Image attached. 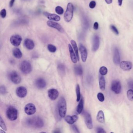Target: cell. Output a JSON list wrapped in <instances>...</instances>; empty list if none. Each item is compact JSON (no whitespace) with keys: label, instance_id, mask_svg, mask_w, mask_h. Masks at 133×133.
<instances>
[{"label":"cell","instance_id":"cell-1","mask_svg":"<svg viewBox=\"0 0 133 133\" xmlns=\"http://www.w3.org/2000/svg\"><path fill=\"white\" fill-rule=\"evenodd\" d=\"M25 125L32 128H41L44 126V123L43 119L40 117L35 116L26 119Z\"/></svg>","mask_w":133,"mask_h":133},{"label":"cell","instance_id":"cell-2","mask_svg":"<svg viewBox=\"0 0 133 133\" xmlns=\"http://www.w3.org/2000/svg\"><path fill=\"white\" fill-rule=\"evenodd\" d=\"M58 109L60 117L61 118L65 117L67 111V106L66 101L63 97H61L58 101Z\"/></svg>","mask_w":133,"mask_h":133},{"label":"cell","instance_id":"cell-3","mask_svg":"<svg viewBox=\"0 0 133 133\" xmlns=\"http://www.w3.org/2000/svg\"><path fill=\"white\" fill-rule=\"evenodd\" d=\"M74 7L72 3L69 2L67 5L66 11L64 14V20L66 22H70L73 17Z\"/></svg>","mask_w":133,"mask_h":133},{"label":"cell","instance_id":"cell-4","mask_svg":"<svg viewBox=\"0 0 133 133\" xmlns=\"http://www.w3.org/2000/svg\"><path fill=\"white\" fill-rule=\"evenodd\" d=\"M18 112L16 109L13 107L11 106L7 109L6 115L7 118L10 120H16L18 118Z\"/></svg>","mask_w":133,"mask_h":133},{"label":"cell","instance_id":"cell-5","mask_svg":"<svg viewBox=\"0 0 133 133\" xmlns=\"http://www.w3.org/2000/svg\"><path fill=\"white\" fill-rule=\"evenodd\" d=\"M20 68L21 72L24 74H29L31 72L32 70L31 64L27 61H24L21 62Z\"/></svg>","mask_w":133,"mask_h":133},{"label":"cell","instance_id":"cell-6","mask_svg":"<svg viewBox=\"0 0 133 133\" xmlns=\"http://www.w3.org/2000/svg\"><path fill=\"white\" fill-rule=\"evenodd\" d=\"M8 77L11 81L15 84H18L21 81V76L16 71H13L9 73Z\"/></svg>","mask_w":133,"mask_h":133},{"label":"cell","instance_id":"cell-7","mask_svg":"<svg viewBox=\"0 0 133 133\" xmlns=\"http://www.w3.org/2000/svg\"><path fill=\"white\" fill-rule=\"evenodd\" d=\"M22 40V37L18 34L13 35L10 38V42L14 47H18Z\"/></svg>","mask_w":133,"mask_h":133},{"label":"cell","instance_id":"cell-8","mask_svg":"<svg viewBox=\"0 0 133 133\" xmlns=\"http://www.w3.org/2000/svg\"><path fill=\"white\" fill-rule=\"evenodd\" d=\"M122 87L120 82L118 80H114L112 82L111 89L116 94H119L121 91Z\"/></svg>","mask_w":133,"mask_h":133},{"label":"cell","instance_id":"cell-9","mask_svg":"<svg viewBox=\"0 0 133 133\" xmlns=\"http://www.w3.org/2000/svg\"><path fill=\"white\" fill-rule=\"evenodd\" d=\"M47 24L48 27L57 29L59 32L61 33L64 32V30L63 27L57 23L55 22L49 20L47 21Z\"/></svg>","mask_w":133,"mask_h":133},{"label":"cell","instance_id":"cell-10","mask_svg":"<svg viewBox=\"0 0 133 133\" xmlns=\"http://www.w3.org/2000/svg\"><path fill=\"white\" fill-rule=\"evenodd\" d=\"M25 112L28 115H32L36 112V107L35 105L32 103H29L26 105L25 109Z\"/></svg>","mask_w":133,"mask_h":133},{"label":"cell","instance_id":"cell-11","mask_svg":"<svg viewBox=\"0 0 133 133\" xmlns=\"http://www.w3.org/2000/svg\"><path fill=\"white\" fill-rule=\"evenodd\" d=\"M120 66L123 70L128 71L132 68V64L131 62L123 61L120 63Z\"/></svg>","mask_w":133,"mask_h":133},{"label":"cell","instance_id":"cell-12","mask_svg":"<svg viewBox=\"0 0 133 133\" xmlns=\"http://www.w3.org/2000/svg\"><path fill=\"white\" fill-rule=\"evenodd\" d=\"M100 38L98 36L95 35L93 36V46H92V50L93 52H96L98 50L99 47Z\"/></svg>","mask_w":133,"mask_h":133},{"label":"cell","instance_id":"cell-13","mask_svg":"<svg viewBox=\"0 0 133 133\" xmlns=\"http://www.w3.org/2000/svg\"><path fill=\"white\" fill-rule=\"evenodd\" d=\"M84 119L87 127L88 129H91L93 128V123L90 114L88 112H86L84 114Z\"/></svg>","mask_w":133,"mask_h":133},{"label":"cell","instance_id":"cell-14","mask_svg":"<svg viewBox=\"0 0 133 133\" xmlns=\"http://www.w3.org/2000/svg\"><path fill=\"white\" fill-rule=\"evenodd\" d=\"M79 50L81 55L82 60L83 62H85L88 56V52L86 48L84 46L80 44L79 45Z\"/></svg>","mask_w":133,"mask_h":133},{"label":"cell","instance_id":"cell-15","mask_svg":"<svg viewBox=\"0 0 133 133\" xmlns=\"http://www.w3.org/2000/svg\"><path fill=\"white\" fill-rule=\"evenodd\" d=\"M48 93V97L52 100H55L56 99L59 95L58 90L55 89H49Z\"/></svg>","mask_w":133,"mask_h":133},{"label":"cell","instance_id":"cell-16","mask_svg":"<svg viewBox=\"0 0 133 133\" xmlns=\"http://www.w3.org/2000/svg\"><path fill=\"white\" fill-rule=\"evenodd\" d=\"M27 89L23 86L19 87L16 90V95L18 97L21 98L25 97L27 95Z\"/></svg>","mask_w":133,"mask_h":133},{"label":"cell","instance_id":"cell-17","mask_svg":"<svg viewBox=\"0 0 133 133\" xmlns=\"http://www.w3.org/2000/svg\"><path fill=\"white\" fill-rule=\"evenodd\" d=\"M43 14L50 20L59 21L61 20V17L55 14L50 13L47 12H45L43 13Z\"/></svg>","mask_w":133,"mask_h":133},{"label":"cell","instance_id":"cell-18","mask_svg":"<svg viewBox=\"0 0 133 133\" xmlns=\"http://www.w3.org/2000/svg\"><path fill=\"white\" fill-rule=\"evenodd\" d=\"M35 85L39 89H43L47 85V83L45 79L42 78H39L36 80Z\"/></svg>","mask_w":133,"mask_h":133},{"label":"cell","instance_id":"cell-19","mask_svg":"<svg viewBox=\"0 0 133 133\" xmlns=\"http://www.w3.org/2000/svg\"><path fill=\"white\" fill-rule=\"evenodd\" d=\"M24 45L25 47L29 50H32L35 46L34 41L32 39L29 38L26 39L24 41Z\"/></svg>","mask_w":133,"mask_h":133},{"label":"cell","instance_id":"cell-20","mask_svg":"<svg viewBox=\"0 0 133 133\" xmlns=\"http://www.w3.org/2000/svg\"><path fill=\"white\" fill-rule=\"evenodd\" d=\"M68 49H69V52H70L71 59L72 60L73 63L75 64L76 63L77 61V56H76L75 52L73 50V48L72 47V46L70 44L68 45Z\"/></svg>","mask_w":133,"mask_h":133},{"label":"cell","instance_id":"cell-21","mask_svg":"<svg viewBox=\"0 0 133 133\" xmlns=\"http://www.w3.org/2000/svg\"><path fill=\"white\" fill-rule=\"evenodd\" d=\"M114 63L116 65L120 64V56L119 50L117 48L114 49V54L113 59Z\"/></svg>","mask_w":133,"mask_h":133},{"label":"cell","instance_id":"cell-22","mask_svg":"<svg viewBox=\"0 0 133 133\" xmlns=\"http://www.w3.org/2000/svg\"><path fill=\"white\" fill-rule=\"evenodd\" d=\"M78 117L77 115L67 116L65 117L66 122L70 125H73L77 120Z\"/></svg>","mask_w":133,"mask_h":133},{"label":"cell","instance_id":"cell-23","mask_svg":"<svg viewBox=\"0 0 133 133\" xmlns=\"http://www.w3.org/2000/svg\"><path fill=\"white\" fill-rule=\"evenodd\" d=\"M71 43L72 44V46L73 48V50L76 54L77 59L78 61H79V50L77 46V43L74 40H72L71 41Z\"/></svg>","mask_w":133,"mask_h":133},{"label":"cell","instance_id":"cell-24","mask_svg":"<svg viewBox=\"0 0 133 133\" xmlns=\"http://www.w3.org/2000/svg\"><path fill=\"white\" fill-rule=\"evenodd\" d=\"M13 54L14 56L17 59H20L22 57V53L18 48H14L13 51Z\"/></svg>","mask_w":133,"mask_h":133},{"label":"cell","instance_id":"cell-25","mask_svg":"<svg viewBox=\"0 0 133 133\" xmlns=\"http://www.w3.org/2000/svg\"><path fill=\"white\" fill-rule=\"evenodd\" d=\"M97 118L98 121L100 123H104V115L102 111H98L97 115Z\"/></svg>","mask_w":133,"mask_h":133},{"label":"cell","instance_id":"cell-26","mask_svg":"<svg viewBox=\"0 0 133 133\" xmlns=\"http://www.w3.org/2000/svg\"><path fill=\"white\" fill-rule=\"evenodd\" d=\"M99 86L100 89L104 91L105 89V86H106V81L104 77L102 76H100L99 79Z\"/></svg>","mask_w":133,"mask_h":133},{"label":"cell","instance_id":"cell-27","mask_svg":"<svg viewBox=\"0 0 133 133\" xmlns=\"http://www.w3.org/2000/svg\"><path fill=\"white\" fill-rule=\"evenodd\" d=\"M84 108V100L81 98L77 107V111L78 114L81 113Z\"/></svg>","mask_w":133,"mask_h":133},{"label":"cell","instance_id":"cell-28","mask_svg":"<svg viewBox=\"0 0 133 133\" xmlns=\"http://www.w3.org/2000/svg\"><path fill=\"white\" fill-rule=\"evenodd\" d=\"M74 71L77 75H81L83 74V70L80 65H76L74 67Z\"/></svg>","mask_w":133,"mask_h":133},{"label":"cell","instance_id":"cell-29","mask_svg":"<svg viewBox=\"0 0 133 133\" xmlns=\"http://www.w3.org/2000/svg\"><path fill=\"white\" fill-rule=\"evenodd\" d=\"M76 95H77V101L79 102L81 99L80 87L79 84H77L76 88Z\"/></svg>","mask_w":133,"mask_h":133},{"label":"cell","instance_id":"cell-30","mask_svg":"<svg viewBox=\"0 0 133 133\" xmlns=\"http://www.w3.org/2000/svg\"><path fill=\"white\" fill-rule=\"evenodd\" d=\"M47 49L49 52L52 53H54L57 50L56 47L52 44H49L48 45Z\"/></svg>","mask_w":133,"mask_h":133},{"label":"cell","instance_id":"cell-31","mask_svg":"<svg viewBox=\"0 0 133 133\" xmlns=\"http://www.w3.org/2000/svg\"><path fill=\"white\" fill-rule=\"evenodd\" d=\"M127 96L129 100L133 101V90L132 89H129L127 92Z\"/></svg>","mask_w":133,"mask_h":133},{"label":"cell","instance_id":"cell-32","mask_svg":"<svg viewBox=\"0 0 133 133\" xmlns=\"http://www.w3.org/2000/svg\"><path fill=\"white\" fill-rule=\"evenodd\" d=\"M108 70L105 66H102L99 70V72L102 75H106L107 74Z\"/></svg>","mask_w":133,"mask_h":133},{"label":"cell","instance_id":"cell-33","mask_svg":"<svg viewBox=\"0 0 133 133\" xmlns=\"http://www.w3.org/2000/svg\"><path fill=\"white\" fill-rule=\"evenodd\" d=\"M55 11L56 13L59 15H62L64 13L63 9L60 6H57L55 7Z\"/></svg>","mask_w":133,"mask_h":133},{"label":"cell","instance_id":"cell-34","mask_svg":"<svg viewBox=\"0 0 133 133\" xmlns=\"http://www.w3.org/2000/svg\"><path fill=\"white\" fill-rule=\"evenodd\" d=\"M0 127L4 130V131H6L7 130L6 126L5 125L4 120L1 116H0Z\"/></svg>","mask_w":133,"mask_h":133},{"label":"cell","instance_id":"cell-35","mask_svg":"<svg viewBox=\"0 0 133 133\" xmlns=\"http://www.w3.org/2000/svg\"><path fill=\"white\" fill-rule=\"evenodd\" d=\"M58 69L59 71V72L61 74H63L65 73V66H64L63 64H59L58 65Z\"/></svg>","mask_w":133,"mask_h":133},{"label":"cell","instance_id":"cell-36","mask_svg":"<svg viewBox=\"0 0 133 133\" xmlns=\"http://www.w3.org/2000/svg\"><path fill=\"white\" fill-rule=\"evenodd\" d=\"M97 98L98 100L100 102H103L104 101L105 98L103 93H99L97 95Z\"/></svg>","mask_w":133,"mask_h":133},{"label":"cell","instance_id":"cell-37","mask_svg":"<svg viewBox=\"0 0 133 133\" xmlns=\"http://www.w3.org/2000/svg\"><path fill=\"white\" fill-rule=\"evenodd\" d=\"M0 15L1 17L3 18H5L7 15V12L6 9H2L0 11Z\"/></svg>","mask_w":133,"mask_h":133},{"label":"cell","instance_id":"cell-38","mask_svg":"<svg viewBox=\"0 0 133 133\" xmlns=\"http://www.w3.org/2000/svg\"><path fill=\"white\" fill-rule=\"evenodd\" d=\"M110 28L116 34V35H118L119 34V32H118V30L117 29L116 27L114 25H111L110 26Z\"/></svg>","mask_w":133,"mask_h":133},{"label":"cell","instance_id":"cell-39","mask_svg":"<svg viewBox=\"0 0 133 133\" xmlns=\"http://www.w3.org/2000/svg\"><path fill=\"white\" fill-rule=\"evenodd\" d=\"M0 93L2 95H4L6 93L7 90L6 88L4 86H0Z\"/></svg>","mask_w":133,"mask_h":133},{"label":"cell","instance_id":"cell-40","mask_svg":"<svg viewBox=\"0 0 133 133\" xmlns=\"http://www.w3.org/2000/svg\"><path fill=\"white\" fill-rule=\"evenodd\" d=\"M96 5V3L95 1H92L89 3V7L91 9H94Z\"/></svg>","mask_w":133,"mask_h":133},{"label":"cell","instance_id":"cell-41","mask_svg":"<svg viewBox=\"0 0 133 133\" xmlns=\"http://www.w3.org/2000/svg\"><path fill=\"white\" fill-rule=\"evenodd\" d=\"M72 129L73 131L75 133H80V132L79 131V129L77 127V126L75 125H73L72 127Z\"/></svg>","mask_w":133,"mask_h":133},{"label":"cell","instance_id":"cell-42","mask_svg":"<svg viewBox=\"0 0 133 133\" xmlns=\"http://www.w3.org/2000/svg\"><path fill=\"white\" fill-rule=\"evenodd\" d=\"M97 133H106L105 131L102 128H100V127H98L97 129Z\"/></svg>","mask_w":133,"mask_h":133},{"label":"cell","instance_id":"cell-43","mask_svg":"<svg viewBox=\"0 0 133 133\" xmlns=\"http://www.w3.org/2000/svg\"><path fill=\"white\" fill-rule=\"evenodd\" d=\"M128 86L130 88L133 90V80H130L129 82Z\"/></svg>","mask_w":133,"mask_h":133},{"label":"cell","instance_id":"cell-44","mask_svg":"<svg viewBox=\"0 0 133 133\" xmlns=\"http://www.w3.org/2000/svg\"><path fill=\"white\" fill-rule=\"evenodd\" d=\"M93 28L95 30H97L98 29V23L97 22H95L94 23V25H93Z\"/></svg>","mask_w":133,"mask_h":133},{"label":"cell","instance_id":"cell-45","mask_svg":"<svg viewBox=\"0 0 133 133\" xmlns=\"http://www.w3.org/2000/svg\"><path fill=\"white\" fill-rule=\"evenodd\" d=\"M15 0H11L10 2H9V6L10 7H12L13 6L14 4V2H15Z\"/></svg>","mask_w":133,"mask_h":133},{"label":"cell","instance_id":"cell-46","mask_svg":"<svg viewBox=\"0 0 133 133\" xmlns=\"http://www.w3.org/2000/svg\"><path fill=\"white\" fill-rule=\"evenodd\" d=\"M87 81H88V83H91L93 81V78H92V77L90 76H89L88 77V79H87Z\"/></svg>","mask_w":133,"mask_h":133},{"label":"cell","instance_id":"cell-47","mask_svg":"<svg viewBox=\"0 0 133 133\" xmlns=\"http://www.w3.org/2000/svg\"><path fill=\"white\" fill-rule=\"evenodd\" d=\"M105 1L107 4H110L112 3L113 0H105Z\"/></svg>","mask_w":133,"mask_h":133},{"label":"cell","instance_id":"cell-48","mask_svg":"<svg viewBox=\"0 0 133 133\" xmlns=\"http://www.w3.org/2000/svg\"><path fill=\"white\" fill-rule=\"evenodd\" d=\"M123 0H118V4L119 6H121L122 4Z\"/></svg>","mask_w":133,"mask_h":133},{"label":"cell","instance_id":"cell-49","mask_svg":"<svg viewBox=\"0 0 133 133\" xmlns=\"http://www.w3.org/2000/svg\"><path fill=\"white\" fill-rule=\"evenodd\" d=\"M54 133H60L61 132L59 130H57V131H55L54 132Z\"/></svg>","mask_w":133,"mask_h":133},{"label":"cell","instance_id":"cell-50","mask_svg":"<svg viewBox=\"0 0 133 133\" xmlns=\"http://www.w3.org/2000/svg\"><path fill=\"white\" fill-rule=\"evenodd\" d=\"M0 132L1 133H5V132L4 131H2V130H0Z\"/></svg>","mask_w":133,"mask_h":133}]
</instances>
